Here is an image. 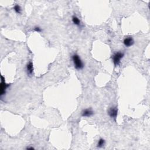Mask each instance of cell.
I'll return each instance as SVG.
<instances>
[{"instance_id":"6da1fadb","label":"cell","mask_w":150,"mask_h":150,"mask_svg":"<svg viewBox=\"0 0 150 150\" xmlns=\"http://www.w3.org/2000/svg\"><path fill=\"white\" fill-rule=\"evenodd\" d=\"M71 59H72V61L75 66V68L76 70H82L84 68V63L82 61L81 58H80L79 55H78L76 54H75L72 55L71 56Z\"/></svg>"},{"instance_id":"7a4b0ae2","label":"cell","mask_w":150,"mask_h":150,"mask_svg":"<svg viewBox=\"0 0 150 150\" xmlns=\"http://www.w3.org/2000/svg\"><path fill=\"white\" fill-rule=\"evenodd\" d=\"M124 53L121 52H118L115 53V54L112 56V61L115 66H119L121 62V59H123L124 57Z\"/></svg>"},{"instance_id":"3957f363","label":"cell","mask_w":150,"mask_h":150,"mask_svg":"<svg viewBox=\"0 0 150 150\" xmlns=\"http://www.w3.org/2000/svg\"><path fill=\"white\" fill-rule=\"evenodd\" d=\"M1 84H0V94H1V96H3L5 94L6 89L10 86V84L6 83L5 80H4L5 79L2 75L1 76Z\"/></svg>"},{"instance_id":"277c9868","label":"cell","mask_w":150,"mask_h":150,"mask_svg":"<svg viewBox=\"0 0 150 150\" xmlns=\"http://www.w3.org/2000/svg\"><path fill=\"white\" fill-rule=\"evenodd\" d=\"M108 114L111 118L116 120L118 114V109L117 107H111L108 111Z\"/></svg>"},{"instance_id":"5b68a950","label":"cell","mask_w":150,"mask_h":150,"mask_svg":"<svg viewBox=\"0 0 150 150\" xmlns=\"http://www.w3.org/2000/svg\"><path fill=\"white\" fill-rule=\"evenodd\" d=\"M94 114L93 110L91 108H86L82 112V116L83 117H90Z\"/></svg>"},{"instance_id":"8992f818","label":"cell","mask_w":150,"mask_h":150,"mask_svg":"<svg viewBox=\"0 0 150 150\" xmlns=\"http://www.w3.org/2000/svg\"><path fill=\"white\" fill-rule=\"evenodd\" d=\"M123 43L126 47H130L134 43V41L133 38L131 36H128L124 39Z\"/></svg>"},{"instance_id":"52a82bcc","label":"cell","mask_w":150,"mask_h":150,"mask_svg":"<svg viewBox=\"0 0 150 150\" xmlns=\"http://www.w3.org/2000/svg\"><path fill=\"white\" fill-rule=\"evenodd\" d=\"M26 69H27V71L28 75H31L33 73L34 65H33V63H32V62H29V63L27 64Z\"/></svg>"},{"instance_id":"ba28073f","label":"cell","mask_w":150,"mask_h":150,"mask_svg":"<svg viewBox=\"0 0 150 150\" xmlns=\"http://www.w3.org/2000/svg\"><path fill=\"white\" fill-rule=\"evenodd\" d=\"M71 21H72V22L74 25H76V26H80L81 24H80V21L79 19V18L76 16L73 15L72 18H71Z\"/></svg>"},{"instance_id":"9c48e42d","label":"cell","mask_w":150,"mask_h":150,"mask_svg":"<svg viewBox=\"0 0 150 150\" xmlns=\"http://www.w3.org/2000/svg\"><path fill=\"white\" fill-rule=\"evenodd\" d=\"M14 10L15 12L18 14H21L22 12V9L21 6L18 4H15V5L14 6Z\"/></svg>"},{"instance_id":"30bf717a","label":"cell","mask_w":150,"mask_h":150,"mask_svg":"<svg viewBox=\"0 0 150 150\" xmlns=\"http://www.w3.org/2000/svg\"><path fill=\"white\" fill-rule=\"evenodd\" d=\"M106 144L105 140L103 138H100L97 142V147L98 148H103Z\"/></svg>"},{"instance_id":"8fae6325","label":"cell","mask_w":150,"mask_h":150,"mask_svg":"<svg viewBox=\"0 0 150 150\" xmlns=\"http://www.w3.org/2000/svg\"><path fill=\"white\" fill-rule=\"evenodd\" d=\"M34 31L37 32H41L42 31V29H41L40 27H38V26L35 27L34 28Z\"/></svg>"},{"instance_id":"7c38bea8","label":"cell","mask_w":150,"mask_h":150,"mask_svg":"<svg viewBox=\"0 0 150 150\" xmlns=\"http://www.w3.org/2000/svg\"><path fill=\"white\" fill-rule=\"evenodd\" d=\"M34 147H27V149H34Z\"/></svg>"}]
</instances>
